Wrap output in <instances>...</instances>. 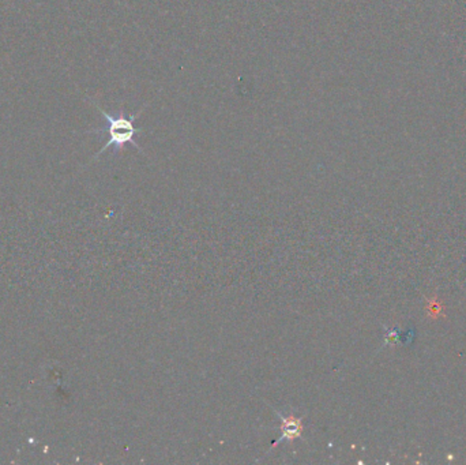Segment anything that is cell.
<instances>
[{
	"label": "cell",
	"instance_id": "obj_1",
	"mask_svg": "<svg viewBox=\"0 0 466 465\" xmlns=\"http://www.w3.org/2000/svg\"><path fill=\"white\" fill-rule=\"evenodd\" d=\"M96 107L100 111V114L103 115L105 120H107V127L105 129L101 130H107L108 134H109V140L107 141V144L100 149L97 155H94V160L97 158L98 155H101L108 149V148H111L113 146L116 150H122L124 148V145H133L135 149L141 150V148L138 146V144L135 142V135L139 134L141 131H142V127H135V124H134V120L138 118L139 115L142 114V111H139L138 114L131 115L130 118H126L124 115H120V116H112V115L107 114L103 108H100L97 104H96Z\"/></svg>",
	"mask_w": 466,
	"mask_h": 465
},
{
	"label": "cell",
	"instance_id": "obj_2",
	"mask_svg": "<svg viewBox=\"0 0 466 465\" xmlns=\"http://www.w3.org/2000/svg\"><path fill=\"white\" fill-rule=\"evenodd\" d=\"M274 412L277 416L281 419V437L276 440L270 446V449H274L276 446L281 444L282 441H288V442H293L295 440H300L303 437V431H304V423H303L302 416H296V415H288L284 416L280 412H277L274 409ZM269 449V450H270Z\"/></svg>",
	"mask_w": 466,
	"mask_h": 465
}]
</instances>
